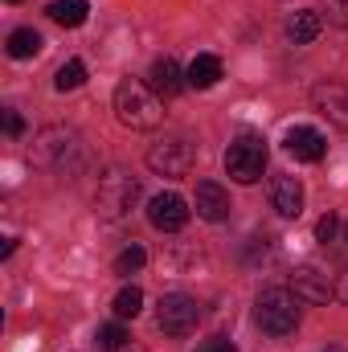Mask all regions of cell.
<instances>
[{
  "label": "cell",
  "instance_id": "1",
  "mask_svg": "<svg viewBox=\"0 0 348 352\" xmlns=\"http://www.w3.org/2000/svg\"><path fill=\"white\" fill-rule=\"evenodd\" d=\"M115 119L123 127H131V131H152L164 119V102H160V94L148 87V82L127 78V82H119V90H115Z\"/></svg>",
  "mask_w": 348,
  "mask_h": 352
},
{
  "label": "cell",
  "instance_id": "2",
  "mask_svg": "<svg viewBox=\"0 0 348 352\" xmlns=\"http://www.w3.org/2000/svg\"><path fill=\"white\" fill-rule=\"evenodd\" d=\"M299 303L303 299L291 287H266L259 295V303H254V320H259V328L266 336L283 340L299 328Z\"/></svg>",
  "mask_w": 348,
  "mask_h": 352
},
{
  "label": "cell",
  "instance_id": "3",
  "mask_svg": "<svg viewBox=\"0 0 348 352\" xmlns=\"http://www.w3.org/2000/svg\"><path fill=\"white\" fill-rule=\"evenodd\" d=\"M135 201H140V180H135L131 173L111 168V173L98 180V192H94V209H98V217L119 221V217H127V213L135 209Z\"/></svg>",
  "mask_w": 348,
  "mask_h": 352
},
{
  "label": "cell",
  "instance_id": "4",
  "mask_svg": "<svg viewBox=\"0 0 348 352\" xmlns=\"http://www.w3.org/2000/svg\"><path fill=\"white\" fill-rule=\"evenodd\" d=\"M266 140L262 135H238L226 152V173L234 176L238 184H254L262 180V168H266Z\"/></svg>",
  "mask_w": 348,
  "mask_h": 352
},
{
  "label": "cell",
  "instance_id": "5",
  "mask_svg": "<svg viewBox=\"0 0 348 352\" xmlns=\"http://www.w3.org/2000/svg\"><path fill=\"white\" fill-rule=\"evenodd\" d=\"M193 160H197V152H193V144L184 135H164L160 144L148 148V168L156 176H168V180L188 176L193 173Z\"/></svg>",
  "mask_w": 348,
  "mask_h": 352
},
{
  "label": "cell",
  "instance_id": "6",
  "mask_svg": "<svg viewBox=\"0 0 348 352\" xmlns=\"http://www.w3.org/2000/svg\"><path fill=\"white\" fill-rule=\"evenodd\" d=\"M78 152H83V144L70 127H45L33 144V160L41 168H66V164L78 160Z\"/></svg>",
  "mask_w": 348,
  "mask_h": 352
},
{
  "label": "cell",
  "instance_id": "7",
  "mask_svg": "<svg viewBox=\"0 0 348 352\" xmlns=\"http://www.w3.org/2000/svg\"><path fill=\"white\" fill-rule=\"evenodd\" d=\"M197 320H201V303L193 299V295H164L160 299V311H156V324H160V332L164 336H188L193 328H197Z\"/></svg>",
  "mask_w": 348,
  "mask_h": 352
},
{
  "label": "cell",
  "instance_id": "8",
  "mask_svg": "<svg viewBox=\"0 0 348 352\" xmlns=\"http://www.w3.org/2000/svg\"><path fill=\"white\" fill-rule=\"evenodd\" d=\"M291 291H295L303 303H312V307H324V303L336 299V283H332L324 270H316V266H299V270L291 274Z\"/></svg>",
  "mask_w": 348,
  "mask_h": 352
},
{
  "label": "cell",
  "instance_id": "9",
  "mask_svg": "<svg viewBox=\"0 0 348 352\" xmlns=\"http://www.w3.org/2000/svg\"><path fill=\"white\" fill-rule=\"evenodd\" d=\"M188 205H184V197H176V192H160V197H152L148 201V221L156 226V230H164V234H176V230H184L188 226Z\"/></svg>",
  "mask_w": 348,
  "mask_h": 352
},
{
  "label": "cell",
  "instance_id": "10",
  "mask_svg": "<svg viewBox=\"0 0 348 352\" xmlns=\"http://www.w3.org/2000/svg\"><path fill=\"white\" fill-rule=\"evenodd\" d=\"M312 102H316V111L328 123H336L340 131H348V90L340 82H320V87L312 90Z\"/></svg>",
  "mask_w": 348,
  "mask_h": 352
},
{
  "label": "cell",
  "instance_id": "11",
  "mask_svg": "<svg viewBox=\"0 0 348 352\" xmlns=\"http://www.w3.org/2000/svg\"><path fill=\"white\" fill-rule=\"evenodd\" d=\"M287 156H295L303 164H316V160L328 156V140L316 127H291L287 131Z\"/></svg>",
  "mask_w": 348,
  "mask_h": 352
},
{
  "label": "cell",
  "instance_id": "12",
  "mask_svg": "<svg viewBox=\"0 0 348 352\" xmlns=\"http://www.w3.org/2000/svg\"><path fill=\"white\" fill-rule=\"evenodd\" d=\"M193 205H197V217H205V221H226L230 217V192L217 180H197Z\"/></svg>",
  "mask_w": 348,
  "mask_h": 352
},
{
  "label": "cell",
  "instance_id": "13",
  "mask_svg": "<svg viewBox=\"0 0 348 352\" xmlns=\"http://www.w3.org/2000/svg\"><path fill=\"white\" fill-rule=\"evenodd\" d=\"M270 209L279 217H299L303 213V184L295 176H274L270 180Z\"/></svg>",
  "mask_w": 348,
  "mask_h": 352
},
{
  "label": "cell",
  "instance_id": "14",
  "mask_svg": "<svg viewBox=\"0 0 348 352\" xmlns=\"http://www.w3.org/2000/svg\"><path fill=\"white\" fill-rule=\"evenodd\" d=\"M148 87L156 90V94H164V98H173V94L184 90V74H180L176 58H160V62H152V70H148Z\"/></svg>",
  "mask_w": 348,
  "mask_h": 352
},
{
  "label": "cell",
  "instance_id": "15",
  "mask_svg": "<svg viewBox=\"0 0 348 352\" xmlns=\"http://www.w3.org/2000/svg\"><path fill=\"white\" fill-rule=\"evenodd\" d=\"M217 78H221V58H213V54H197V58L188 62V70H184V82L193 90L217 87Z\"/></svg>",
  "mask_w": 348,
  "mask_h": 352
},
{
  "label": "cell",
  "instance_id": "16",
  "mask_svg": "<svg viewBox=\"0 0 348 352\" xmlns=\"http://www.w3.org/2000/svg\"><path fill=\"white\" fill-rule=\"evenodd\" d=\"M320 29H324V21H320V12H312V8H299V12H291V16H287V37H291L295 45L316 41V37H320Z\"/></svg>",
  "mask_w": 348,
  "mask_h": 352
},
{
  "label": "cell",
  "instance_id": "17",
  "mask_svg": "<svg viewBox=\"0 0 348 352\" xmlns=\"http://www.w3.org/2000/svg\"><path fill=\"white\" fill-rule=\"evenodd\" d=\"M41 54V33L37 29H12L8 33V58L25 62V58H37Z\"/></svg>",
  "mask_w": 348,
  "mask_h": 352
},
{
  "label": "cell",
  "instance_id": "18",
  "mask_svg": "<svg viewBox=\"0 0 348 352\" xmlns=\"http://www.w3.org/2000/svg\"><path fill=\"white\" fill-rule=\"evenodd\" d=\"M58 25H66V29H78L83 21H87V12H90V4L87 0H54L50 8H45Z\"/></svg>",
  "mask_w": 348,
  "mask_h": 352
},
{
  "label": "cell",
  "instance_id": "19",
  "mask_svg": "<svg viewBox=\"0 0 348 352\" xmlns=\"http://www.w3.org/2000/svg\"><path fill=\"white\" fill-rule=\"evenodd\" d=\"M111 311H115L119 320H135V316L144 311V291H140V287H123V291L115 295Z\"/></svg>",
  "mask_w": 348,
  "mask_h": 352
},
{
  "label": "cell",
  "instance_id": "20",
  "mask_svg": "<svg viewBox=\"0 0 348 352\" xmlns=\"http://www.w3.org/2000/svg\"><path fill=\"white\" fill-rule=\"evenodd\" d=\"M83 82H87V62H78V58H70V62L58 70V78H54V87L62 90V94H66V90H78Z\"/></svg>",
  "mask_w": 348,
  "mask_h": 352
},
{
  "label": "cell",
  "instance_id": "21",
  "mask_svg": "<svg viewBox=\"0 0 348 352\" xmlns=\"http://www.w3.org/2000/svg\"><path fill=\"white\" fill-rule=\"evenodd\" d=\"M127 340H131V332L115 320V324H102L98 328V349H107V352H123L127 349Z\"/></svg>",
  "mask_w": 348,
  "mask_h": 352
},
{
  "label": "cell",
  "instance_id": "22",
  "mask_svg": "<svg viewBox=\"0 0 348 352\" xmlns=\"http://www.w3.org/2000/svg\"><path fill=\"white\" fill-rule=\"evenodd\" d=\"M144 263H148V250L131 242V246L115 258V274H140V270H144Z\"/></svg>",
  "mask_w": 348,
  "mask_h": 352
},
{
  "label": "cell",
  "instance_id": "23",
  "mask_svg": "<svg viewBox=\"0 0 348 352\" xmlns=\"http://www.w3.org/2000/svg\"><path fill=\"white\" fill-rule=\"evenodd\" d=\"M336 234H340V217L336 213H324L316 221V242H336Z\"/></svg>",
  "mask_w": 348,
  "mask_h": 352
},
{
  "label": "cell",
  "instance_id": "24",
  "mask_svg": "<svg viewBox=\"0 0 348 352\" xmlns=\"http://www.w3.org/2000/svg\"><path fill=\"white\" fill-rule=\"evenodd\" d=\"M324 8H328V21L332 25H345L348 29V0H324Z\"/></svg>",
  "mask_w": 348,
  "mask_h": 352
},
{
  "label": "cell",
  "instance_id": "25",
  "mask_svg": "<svg viewBox=\"0 0 348 352\" xmlns=\"http://www.w3.org/2000/svg\"><path fill=\"white\" fill-rule=\"evenodd\" d=\"M4 131H8V135H25V119H21L17 111H4Z\"/></svg>",
  "mask_w": 348,
  "mask_h": 352
},
{
  "label": "cell",
  "instance_id": "26",
  "mask_svg": "<svg viewBox=\"0 0 348 352\" xmlns=\"http://www.w3.org/2000/svg\"><path fill=\"white\" fill-rule=\"evenodd\" d=\"M201 352H238V349H234L226 336H213V340H205V344H201Z\"/></svg>",
  "mask_w": 348,
  "mask_h": 352
},
{
  "label": "cell",
  "instance_id": "27",
  "mask_svg": "<svg viewBox=\"0 0 348 352\" xmlns=\"http://www.w3.org/2000/svg\"><path fill=\"white\" fill-rule=\"evenodd\" d=\"M336 295H340V299H345V303H348V270H345V274H340V283H336Z\"/></svg>",
  "mask_w": 348,
  "mask_h": 352
},
{
  "label": "cell",
  "instance_id": "28",
  "mask_svg": "<svg viewBox=\"0 0 348 352\" xmlns=\"http://www.w3.org/2000/svg\"><path fill=\"white\" fill-rule=\"evenodd\" d=\"M324 352H345V349H324Z\"/></svg>",
  "mask_w": 348,
  "mask_h": 352
},
{
  "label": "cell",
  "instance_id": "29",
  "mask_svg": "<svg viewBox=\"0 0 348 352\" xmlns=\"http://www.w3.org/2000/svg\"><path fill=\"white\" fill-rule=\"evenodd\" d=\"M8 4H21V0H8Z\"/></svg>",
  "mask_w": 348,
  "mask_h": 352
}]
</instances>
